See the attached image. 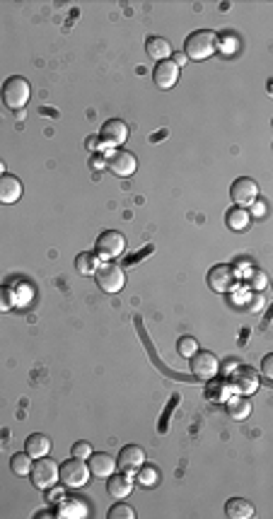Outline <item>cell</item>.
<instances>
[{"label": "cell", "mask_w": 273, "mask_h": 519, "mask_svg": "<svg viewBox=\"0 0 273 519\" xmlns=\"http://www.w3.org/2000/svg\"><path fill=\"white\" fill-rule=\"evenodd\" d=\"M251 213H254V218H264V215H266V201L256 198V201L251 203Z\"/></svg>", "instance_id": "cell-33"}, {"label": "cell", "mask_w": 273, "mask_h": 519, "mask_svg": "<svg viewBox=\"0 0 273 519\" xmlns=\"http://www.w3.org/2000/svg\"><path fill=\"white\" fill-rule=\"evenodd\" d=\"M143 464H145V452L138 447V444H126L121 452H119L117 466H119V471H124V474L133 476Z\"/></svg>", "instance_id": "cell-12"}, {"label": "cell", "mask_w": 273, "mask_h": 519, "mask_svg": "<svg viewBox=\"0 0 273 519\" xmlns=\"http://www.w3.org/2000/svg\"><path fill=\"white\" fill-rule=\"evenodd\" d=\"M107 517H109V519H133V517H135V512H133V507H131V505L117 502V505H114L112 510L107 512Z\"/></svg>", "instance_id": "cell-28"}, {"label": "cell", "mask_w": 273, "mask_h": 519, "mask_svg": "<svg viewBox=\"0 0 273 519\" xmlns=\"http://www.w3.org/2000/svg\"><path fill=\"white\" fill-rule=\"evenodd\" d=\"M189 59H186V54H184V51H179V54H172V63H177V66H184V63H186Z\"/></svg>", "instance_id": "cell-34"}, {"label": "cell", "mask_w": 273, "mask_h": 519, "mask_svg": "<svg viewBox=\"0 0 273 519\" xmlns=\"http://www.w3.org/2000/svg\"><path fill=\"white\" fill-rule=\"evenodd\" d=\"M102 167H107V162H104V157H92V170H102Z\"/></svg>", "instance_id": "cell-35"}, {"label": "cell", "mask_w": 273, "mask_h": 519, "mask_svg": "<svg viewBox=\"0 0 273 519\" xmlns=\"http://www.w3.org/2000/svg\"><path fill=\"white\" fill-rule=\"evenodd\" d=\"M261 372H264V379H273V355H266L264 363H261Z\"/></svg>", "instance_id": "cell-32"}, {"label": "cell", "mask_w": 273, "mask_h": 519, "mask_svg": "<svg viewBox=\"0 0 273 519\" xmlns=\"http://www.w3.org/2000/svg\"><path fill=\"white\" fill-rule=\"evenodd\" d=\"M251 223V215L246 213V208H230L228 215H225V225H228L233 232H244Z\"/></svg>", "instance_id": "cell-22"}, {"label": "cell", "mask_w": 273, "mask_h": 519, "mask_svg": "<svg viewBox=\"0 0 273 519\" xmlns=\"http://www.w3.org/2000/svg\"><path fill=\"white\" fill-rule=\"evenodd\" d=\"M3 174H5V162L0 160V176H3Z\"/></svg>", "instance_id": "cell-38"}, {"label": "cell", "mask_w": 273, "mask_h": 519, "mask_svg": "<svg viewBox=\"0 0 273 519\" xmlns=\"http://www.w3.org/2000/svg\"><path fill=\"white\" fill-rule=\"evenodd\" d=\"M254 505L244 497H230L228 505H225V515L230 519H249L254 517Z\"/></svg>", "instance_id": "cell-20"}, {"label": "cell", "mask_w": 273, "mask_h": 519, "mask_svg": "<svg viewBox=\"0 0 273 519\" xmlns=\"http://www.w3.org/2000/svg\"><path fill=\"white\" fill-rule=\"evenodd\" d=\"M223 51H225V54H233V51H235V49H233V36H230V34H228V36H225V44H223Z\"/></svg>", "instance_id": "cell-36"}, {"label": "cell", "mask_w": 273, "mask_h": 519, "mask_svg": "<svg viewBox=\"0 0 273 519\" xmlns=\"http://www.w3.org/2000/svg\"><path fill=\"white\" fill-rule=\"evenodd\" d=\"M208 287L213 292H230L235 287V269L228 264H218L208 271Z\"/></svg>", "instance_id": "cell-11"}, {"label": "cell", "mask_w": 273, "mask_h": 519, "mask_svg": "<svg viewBox=\"0 0 273 519\" xmlns=\"http://www.w3.org/2000/svg\"><path fill=\"white\" fill-rule=\"evenodd\" d=\"M15 116H17V121H24V116H27V112H24V109H20V112H15Z\"/></svg>", "instance_id": "cell-37"}, {"label": "cell", "mask_w": 273, "mask_h": 519, "mask_svg": "<svg viewBox=\"0 0 273 519\" xmlns=\"http://www.w3.org/2000/svg\"><path fill=\"white\" fill-rule=\"evenodd\" d=\"M29 479H31V486L39 490L54 488V486L59 483V464H56L51 457L34 459L31 471H29Z\"/></svg>", "instance_id": "cell-3"}, {"label": "cell", "mask_w": 273, "mask_h": 519, "mask_svg": "<svg viewBox=\"0 0 273 519\" xmlns=\"http://www.w3.org/2000/svg\"><path fill=\"white\" fill-rule=\"evenodd\" d=\"M196 350H198V343H196V338H191V336H184L179 338V343H177V353H179L182 358H191Z\"/></svg>", "instance_id": "cell-27"}, {"label": "cell", "mask_w": 273, "mask_h": 519, "mask_svg": "<svg viewBox=\"0 0 273 519\" xmlns=\"http://www.w3.org/2000/svg\"><path fill=\"white\" fill-rule=\"evenodd\" d=\"M107 167L112 170V174L121 176V179H128V176L135 174V170H138V160H135L133 153H128V150H114L112 157L107 160Z\"/></svg>", "instance_id": "cell-8"}, {"label": "cell", "mask_w": 273, "mask_h": 519, "mask_svg": "<svg viewBox=\"0 0 273 519\" xmlns=\"http://www.w3.org/2000/svg\"><path fill=\"white\" fill-rule=\"evenodd\" d=\"M191 372L196 377H201V379L211 382L218 377V358H215L213 353H208V350H196V353L191 355Z\"/></svg>", "instance_id": "cell-9"}, {"label": "cell", "mask_w": 273, "mask_h": 519, "mask_svg": "<svg viewBox=\"0 0 273 519\" xmlns=\"http://www.w3.org/2000/svg\"><path fill=\"white\" fill-rule=\"evenodd\" d=\"M99 140H102L107 148L119 150V145H124L126 140H128V126H126L121 119H109V121L102 126V130H99Z\"/></svg>", "instance_id": "cell-10"}, {"label": "cell", "mask_w": 273, "mask_h": 519, "mask_svg": "<svg viewBox=\"0 0 273 519\" xmlns=\"http://www.w3.org/2000/svg\"><path fill=\"white\" fill-rule=\"evenodd\" d=\"M228 413L235 421H244L251 413V398L244 394H230L228 398Z\"/></svg>", "instance_id": "cell-21"}, {"label": "cell", "mask_w": 273, "mask_h": 519, "mask_svg": "<svg viewBox=\"0 0 273 519\" xmlns=\"http://www.w3.org/2000/svg\"><path fill=\"white\" fill-rule=\"evenodd\" d=\"M228 382L235 386L237 394H244V396H251L256 389H259V375H256L251 367H239Z\"/></svg>", "instance_id": "cell-13"}, {"label": "cell", "mask_w": 273, "mask_h": 519, "mask_svg": "<svg viewBox=\"0 0 273 519\" xmlns=\"http://www.w3.org/2000/svg\"><path fill=\"white\" fill-rule=\"evenodd\" d=\"M251 285H254L256 290H266V285H269V278H266L264 271H254V273H251Z\"/></svg>", "instance_id": "cell-31"}, {"label": "cell", "mask_w": 273, "mask_h": 519, "mask_svg": "<svg viewBox=\"0 0 273 519\" xmlns=\"http://www.w3.org/2000/svg\"><path fill=\"white\" fill-rule=\"evenodd\" d=\"M94 249H97L94 254H97L99 259H117L126 249V237L119 230H104L97 237V242H94Z\"/></svg>", "instance_id": "cell-6"}, {"label": "cell", "mask_w": 273, "mask_h": 519, "mask_svg": "<svg viewBox=\"0 0 273 519\" xmlns=\"http://www.w3.org/2000/svg\"><path fill=\"white\" fill-rule=\"evenodd\" d=\"M90 466L85 464V459L71 457L59 466V479L63 481L66 488H82L90 481Z\"/></svg>", "instance_id": "cell-4"}, {"label": "cell", "mask_w": 273, "mask_h": 519, "mask_svg": "<svg viewBox=\"0 0 273 519\" xmlns=\"http://www.w3.org/2000/svg\"><path fill=\"white\" fill-rule=\"evenodd\" d=\"M230 198L237 208H246L259 198V183L249 176H239L235 179V183L230 186Z\"/></svg>", "instance_id": "cell-7"}, {"label": "cell", "mask_w": 273, "mask_h": 519, "mask_svg": "<svg viewBox=\"0 0 273 519\" xmlns=\"http://www.w3.org/2000/svg\"><path fill=\"white\" fill-rule=\"evenodd\" d=\"M135 476H138V483L145 486V488H150V486H155L157 481H160V471H157L155 466H145V464L135 471Z\"/></svg>", "instance_id": "cell-26"}, {"label": "cell", "mask_w": 273, "mask_h": 519, "mask_svg": "<svg viewBox=\"0 0 273 519\" xmlns=\"http://www.w3.org/2000/svg\"><path fill=\"white\" fill-rule=\"evenodd\" d=\"M145 51H148V56L152 61L162 63V61H170L172 59V44L165 39V36H150L148 44H145Z\"/></svg>", "instance_id": "cell-19"}, {"label": "cell", "mask_w": 273, "mask_h": 519, "mask_svg": "<svg viewBox=\"0 0 273 519\" xmlns=\"http://www.w3.org/2000/svg\"><path fill=\"white\" fill-rule=\"evenodd\" d=\"M31 457L27 452H17V454H13V459H10V471H13L15 476H29V471H31Z\"/></svg>", "instance_id": "cell-25"}, {"label": "cell", "mask_w": 273, "mask_h": 519, "mask_svg": "<svg viewBox=\"0 0 273 519\" xmlns=\"http://www.w3.org/2000/svg\"><path fill=\"white\" fill-rule=\"evenodd\" d=\"M94 280L109 295H117L124 290L126 285V273L119 264H99V269L94 271Z\"/></svg>", "instance_id": "cell-5"}, {"label": "cell", "mask_w": 273, "mask_h": 519, "mask_svg": "<svg viewBox=\"0 0 273 519\" xmlns=\"http://www.w3.org/2000/svg\"><path fill=\"white\" fill-rule=\"evenodd\" d=\"M3 102L5 107H10L13 112H20V109L27 107L29 97H31V87L27 82V77L22 75H13L3 82Z\"/></svg>", "instance_id": "cell-2"}, {"label": "cell", "mask_w": 273, "mask_h": 519, "mask_svg": "<svg viewBox=\"0 0 273 519\" xmlns=\"http://www.w3.org/2000/svg\"><path fill=\"white\" fill-rule=\"evenodd\" d=\"M22 198V181L13 174H3L0 176V203L5 206H13Z\"/></svg>", "instance_id": "cell-17"}, {"label": "cell", "mask_w": 273, "mask_h": 519, "mask_svg": "<svg viewBox=\"0 0 273 519\" xmlns=\"http://www.w3.org/2000/svg\"><path fill=\"white\" fill-rule=\"evenodd\" d=\"M87 466H90V474L97 479H109V476L117 471V459L107 452H92L87 457Z\"/></svg>", "instance_id": "cell-15"}, {"label": "cell", "mask_w": 273, "mask_h": 519, "mask_svg": "<svg viewBox=\"0 0 273 519\" xmlns=\"http://www.w3.org/2000/svg\"><path fill=\"white\" fill-rule=\"evenodd\" d=\"M99 264H102V259H99L94 251H82V254L75 256V269L80 276H94V271L99 269Z\"/></svg>", "instance_id": "cell-23"}, {"label": "cell", "mask_w": 273, "mask_h": 519, "mask_svg": "<svg viewBox=\"0 0 273 519\" xmlns=\"http://www.w3.org/2000/svg\"><path fill=\"white\" fill-rule=\"evenodd\" d=\"M218 51V34L211 29H196L184 41V54L191 61H206Z\"/></svg>", "instance_id": "cell-1"}, {"label": "cell", "mask_w": 273, "mask_h": 519, "mask_svg": "<svg viewBox=\"0 0 273 519\" xmlns=\"http://www.w3.org/2000/svg\"><path fill=\"white\" fill-rule=\"evenodd\" d=\"M152 80L160 90H172L179 80V66L172 61H162L157 63V68L152 70Z\"/></svg>", "instance_id": "cell-14"}, {"label": "cell", "mask_w": 273, "mask_h": 519, "mask_svg": "<svg viewBox=\"0 0 273 519\" xmlns=\"http://www.w3.org/2000/svg\"><path fill=\"white\" fill-rule=\"evenodd\" d=\"M24 452L29 454L31 459H41V457H49L51 454V439L41 433H31L24 442Z\"/></svg>", "instance_id": "cell-18"}, {"label": "cell", "mask_w": 273, "mask_h": 519, "mask_svg": "<svg viewBox=\"0 0 273 519\" xmlns=\"http://www.w3.org/2000/svg\"><path fill=\"white\" fill-rule=\"evenodd\" d=\"M71 454H73V457H78V459L87 461V457L92 454V444L85 442V439H82V442H75V444H73V449H71Z\"/></svg>", "instance_id": "cell-30"}, {"label": "cell", "mask_w": 273, "mask_h": 519, "mask_svg": "<svg viewBox=\"0 0 273 519\" xmlns=\"http://www.w3.org/2000/svg\"><path fill=\"white\" fill-rule=\"evenodd\" d=\"M56 517L80 519V517H87V510H85V505H82L80 500H75V497H71V500H61V505H59V512H56Z\"/></svg>", "instance_id": "cell-24"}, {"label": "cell", "mask_w": 273, "mask_h": 519, "mask_svg": "<svg viewBox=\"0 0 273 519\" xmlns=\"http://www.w3.org/2000/svg\"><path fill=\"white\" fill-rule=\"evenodd\" d=\"M107 492L114 497V500H124V497H128L131 492H133V476L131 474H117L114 471L112 476L107 479Z\"/></svg>", "instance_id": "cell-16"}, {"label": "cell", "mask_w": 273, "mask_h": 519, "mask_svg": "<svg viewBox=\"0 0 273 519\" xmlns=\"http://www.w3.org/2000/svg\"><path fill=\"white\" fill-rule=\"evenodd\" d=\"M15 292L10 285H0V312H10L15 307Z\"/></svg>", "instance_id": "cell-29"}]
</instances>
